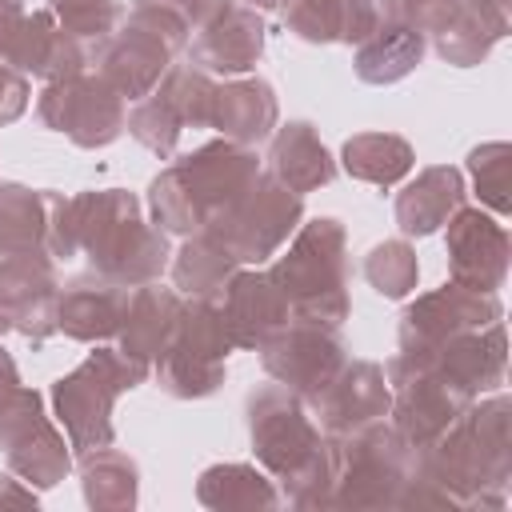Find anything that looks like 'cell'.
I'll use <instances>...</instances> for the list:
<instances>
[{"instance_id":"cell-1","label":"cell","mask_w":512,"mask_h":512,"mask_svg":"<svg viewBox=\"0 0 512 512\" xmlns=\"http://www.w3.org/2000/svg\"><path fill=\"white\" fill-rule=\"evenodd\" d=\"M48 252L56 260L88 256L92 272L116 284H148L172 260L168 232L148 224L136 192L124 188H88L76 196L52 192L48 208Z\"/></svg>"},{"instance_id":"cell-2","label":"cell","mask_w":512,"mask_h":512,"mask_svg":"<svg viewBox=\"0 0 512 512\" xmlns=\"http://www.w3.org/2000/svg\"><path fill=\"white\" fill-rule=\"evenodd\" d=\"M412 472L432 480L456 508H508L512 404L496 388L476 396L432 444L412 452Z\"/></svg>"},{"instance_id":"cell-3","label":"cell","mask_w":512,"mask_h":512,"mask_svg":"<svg viewBox=\"0 0 512 512\" xmlns=\"http://www.w3.org/2000/svg\"><path fill=\"white\" fill-rule=\"evenodd\" d=\"M244 412L256 464L280 480V496L292 508H332L336 452L332 436L308 416V400L272 380L248 392Z\"/></svg>"},{"instance_id":"cell-4","label":"cell","mask_w":512,"mask_h":512,"mask_svg":"<svg viewBox=\"0 0 512 512\" xmlns=\"http://www.w3.org/2000/svg\"><path fill=\"white\" fill-rule=\"evenodd\" d=\"M268 276L288 300L292 320L340 328L352 312L348 300V232L336 216L300 220L292 244L276 252Z\"/></svg>"},{"instance_id":"cell-5","label":"cell","mask_w":512,"mask_h":512,"mask_svg":"<svg viewBox=\"0 0 512 512\" xmlns=\"http://www.w3.org/2000/svg\"><path fill=\"white\" fill-rule=\"evenodd\" d=\"M152 376L148 364L124 356L120 348L96 344L68 376H60L48 392L52 400V416L64 428L68 444L76 456L108 448L116 440V424H112V408L124 392L140 388Z\"/></svg>"},{"instance_id":"cell-6","label":"cell","mask_w":512,"mask_h":512,"mask_svg":"<svg viewBox=\"0 0 512 512\" xmlns=\"http://www.w3.org/2000/svg\"><path fill=\"white\" fill-rule=\"evenodd\" d=\"M332 508H396L412 476V448L388 420L332 436Z\"/></svg>"},{"instance_id":"cell-7","label":"cell","mask_w":512,"mask_h":512,"mask_svg":"<svg viewBox=\"0 0 512 512\" xmlns=\"http://www.w3.org/2000/svg\"><path fill=\"white\" fill-rule=\"evenodd\" d=\"M232 336L216 300H184L168 348L152 360L156 388L172 400H204L224 384Z\"/></svg>"},{"instance_id":"cell-8","label":"cell","mask_w":512,"mask_h":512,"mask_svg":"<svg viewBox=\"0 0 512 512\" xmlns=\"http://www.w3.org/2000/svg\"><path fill=\"white\" fill-rule=\"evenodd\" d=\"M300 220H304V196L280 184L272 172H260L244 196H236L224 212H216L204 224V232L216 236L236 256V264L260 268L288 244Z\"/></svg>"},{"instance_id":"cell-9","label":"cell","mask_w":512,"mask_h":512,"mask_svg":"<svg viewBox=\"0 0 512 512\" xmlns=\"http://www.w3.org/2000/svg\"><path fill=\"white\" fill-rule=\"evenodd\" d=\"M384 376H388V388H392V404H388L392 420L388 424L400 432V440L412 452L432 444L472 404L468 392H460L432 360H420V356L396 352L384 364Z\"/></svg>"},{"instance_id":"cell-10","label":"cell","mask_w":512,"mask_h":512,"mask_svg":"<svg viewBox=\"0 0 512 512\" xmlns=\"http://www.w3.org/2000/svg\"><path fill=\"white\" fill-rule=\"evenodd\" d=\"M36 116L68 136L76 148H108L128 120L124 96L92 68L60 76V80H44L40 96H36Z\"/></svg>"},{"instance_id":"cell-11","label":"cell","mask_w":512,"mask_h":512,"mask_svg":"<svg viewBox=\"0 0 512 512\" xmlns=\"http://www.w3.org/2000/svg\"><path fill=\"white\" fill-rule=\"evenodd\" d=\"M0 64L32 72L40 80H60L92 64L80 36L64 32L52 12H28L24 0H0Z\"/></svg>"},{"instance_id":"cell-12","label":"cell","mask_w":512,"mask_h":512,"mask_svg":"<svg viewBox=\"0 0 512 512\" xmlns=\"http://www.w3.org/2000/svg\"><path fill=\"white\" fill-rule=\"evenodd\" d=\"M492 320H504V304L496 292H476V288L448 280V284L416 296L400 312V352L404 356H432L452 336L484 328Z\"/></svg>"},{"instance_id":"cell-13","label":"cell","mask_w":512,"mask_h":512,"mask_svg":"<svg viewBox=\"0 0 512 512\" xmlns=\"http://www.w3.org/2000/svg\"><path fill=\"white\" fill-rule=\"evenodd\" d=\"M256 352H260L264 372L304 400H312L348 360V344L340 328L316 324V320H288Z\"/></svg>"},{"instance_id":"cell-14","label":"cell","mask_w":512,"mask_h":512,"mask_svg":"<svg viewBox=\"0 0 512 512\" xmlns=\"http://www.w3.org/2000/svg\"><path fill=\"white\" fill-rule=\"evenodd\" d=\"M172 180L180 184V192L188 196L200 228L224 212L236 196L248 192V184L264 172L260 168V156L248 148V144H236V140H208L200 148H192L188 156H180L176 164H168Z\"/></svg>"},{"instance_id":"cell-15","label":"cell","mask_w":512,"mask_h":512,"mask_svg":"<svg viewBox=\"0 0 512 512\" xmlns=\"http://www.w3.org/2000/svg\"><path fill=\"white\" fill-rule=\"evenodd\" d=\"M56 256L48 248L40 252H12L0 256V312L8 316V328L20 332L32 344H44L56 332Z\"/></svg>"},{"instance_id":"cell-16","label":"cell","mask_w":512,"mask_h":512,"mask_svg":"<svg viewBox=\"0 0 512 512\" xmlns=\"http://www.w3.org/2000/svg\"><path fill=\"white\" fill-rule=\"evenodd\" d=\"M448 280L476 288V292H500L508 280V260H512V240L508 228L488 216L484 208L460 204L448 216Z\"/></svg>"},{"instance_id":"cell-17","label":"cell","mask_w":512,"mask_h":512,"mask_svg":"<svg viewBox=\"0 0 512 512\" xmlns=\"http://www.w3.org/2000/svg\"><path fill=\"white\" fill-rule=\"evenodd\" d=\"M388 404H392L388 376L372 360H344L340 372L308 400L324 436H340V432H352L360 424L384 420Z\"/></svg>"},{"instance_id":"cell-18","label":"cell","mask_w":512,"mask_h":512,"mask_svg":"<svg viewBox=\"0 0 512 512\" xmlns=\"http://www.w3.org/2000/svg\"><path fill=\"white\" fill-rule=\"evenodd\" d=\"M264 40H268L264 16L236 0L212 24L192 32L184 52H188V64H196V68H204L212 76H244V72H252L260 64Z\"/></svg>"},{"instance_id":"cell-19","label":"cell","mask_w":512,"mask_h":512,"mask_svg":"<svg viewBox=\"0 0 512 512\" xmlns=\"http://www.w3.org/2000/svg\"><path fill=\"white\" fill-rule=\"evenodd\" d=\"M128 296H132L128 284H116L100 272L76 276L60 288L56 332H64L68 340H80V344H108V340H116V332L124 324Z\"/></svg>"},{"instance_id":"cell-20","label":"cell","mask_w":512,"mask_h":512,"mask_svg":"<svg viewBox=\"0 0 512 512\" xmlns=\"http://www.w3.org/2000/svg\"><path fill=\"white\" fill-rule=\"evenodd\" d=\"M220 312L228 324V336L236 348H260L276 328H284L292 320L284 292L276 288V280L260 268L240 264L232 272V280L220 292Z\"/></svg>"},{"instance_id":"cell-21","label":"cell","mask_w":512,"mask_h":512,"mask_svg":"<svg viewBox=\"0 0 512 512\" xmlns=\"http://www.w3.org/2000/svg\"><path fill=\"white\" fill-rule=\"evenodd\" d=\"M4 460L8 472H16L24 484H32L36 492L56 488L68 472H72V444L68 436L52 424V416L44 412V396L24 412V420L8 432L4 440Z\"/></svg>"},{"instance_id":"cell-22","label":"cell","mask_w":512,"mask_h":512,"mask_svg":"<svg viewBox=\"0 0 512 512\" xmlns=\"http://www.w3.org/2000/svg\"><path fill=\"white\" fill-rule=\"evenodd\" d=\"M420 360H432L460 392H468L472 400L476 396H488L504 384V372H508V340H504V320H492L484 328H472V332H460L452 336L448 344H440L432 356H420Z\"/></svg>"},{"instance_id":"cell-23","label":"cell","mask_w":512,"mask_h":512,"mask_svg":"<svg viewBox=\"0 0 512 512\" xmlns=\"http://www.w3.org/2000/svg\"><path fill=\"white\" fill-rule=\"evenodd\" d=\"M280 120V104L268 80L260 76H236L216 84L212 92V108H208V128H216L224 140L236 144H260L272 136Z\"/></svg>"},{"instance_id":"cell-24","label":"cell","mask_w":512,"mask_h":512,"mask_svg":"<svg viewBox=\"0 0 512 512\" xmlns=\"http://www.w3.org/2000/svg\"><path fill=\"white\" fill-rule=\"evenodd\" d=\"M180 308H184V296L176 288H164L160 280H148V284H136L132 296H128V312H124V324L116 332V348L140 364L152 368V360L168 348L172 332H176V320H180Z\"/></svg>"},{"instance_id":"cell-25","label":"cell","mask_w":512,"mask_h":512,"mask_svg":"<svg viewBox=\"0 0 512 512\" xmlns=\"http://www.w3.org/2000/svg\"><path fill=\"white\" fill-rule=\"evenodd\" d=\"M464 172L452 164H432L424 172H416V180H408L396 192V228L404 236H432L436 228L448 224V216L464 204Z\"/></svg>"},{"instance_id":"cell-26","label":"cell","mask_w":512,"mask_h":512,"mask_svg":"<svg viewBox=\"0 0 512 512\" xmlns=\"http://www.w3.org/2000/svg\"><path fill=\"white\" fill-rule=\"evenodd\" d=\"M268 172L304 196V192H316L336 180V160L308 120H288V124L272 128Z\"/></svg>"},{"instance_id":"cell-27","label":"cell","mask_w":512,"mask_h":512,"mask_svg":"<svg viewBox=\"0 0 512 512\" xmlns=\"http://www.w3.org/2000/svg\"><path fill=\"white\" fill-rule=\"evenodd\" d=\"M508 28H512L508 4H500V0H460L452 20L440 32H432L436 36V56L444 64L472 68L508 36Z\"/></svg>"},{"instance_id":"cell-28","label":"cell","mask_w":512,"mask_h":512,"mask_svg":"<svg viewBox=\"0 0 512 512\" xmlns=\"http://www.w3.org/2000/svg\"><path fill=\"white\" fill-rule=\"evenodd\" d=\"M424 48H428L424 32L384 16V24L364 44H356L352 72H356V80H364L372 88H388L416 72V64L424 60Z\"/></svg>"},{"instance_id":"cell-29","label":"cell","mask_w":512,"mask_h":512,"mask_svg":"<svg viewBox=\"0 0 512 512\" xmlns=\"http://www.w3.org/2000/svg\"><path fill=\"white\" fill-rule=\"evenodd\" d=\"M196 500L212 512H268L280 504V488L264 468L228 460L200 472Z\"/></svg>"},{"instance_id":"cell-30","label":"cell","mask_w":512,"mask_h":512,"mask_svg":"<svg viewBox=\"0 0 512 512\" xmlns=\"http://www.w3.org/2000/svg\"><path fill=\"white\" fill-rule=\"evenodd\" d=\"M236 268H240L236 256L216 236H208L200 228V232L184 236V244L172 252V288L184 300H220V292Z\"/></svg>"},{"instance_id":"cell-31","label":"cell","mask_w":512,"mask_h":512,"mask_svg":"<svg viewBox=\"0 0 512 512\" xmlns=\"http://www.w3.org/2000/svg\"><path fill=\"white\" fill-rule=\"evenodd\" d=\"M84 504L96 512H132L140 500V468L120 448H96L80 456Z\"/></svg>"},{"instance_id":"cell-32","label":"cell","mask_w":512,"mask_h":512,"mask_svg":"<svg viewBox=\"0 0 512 512\" xmlns=\"http://www.w3.org/2000/svg\"><path fill=\"white\" fill-rule=\"evenodd\" d=\"M340 168L352 180H364V184H376V188H392L416 168V152L396 132H356L340 148Z\"/></svg>"},{"instance_id":"cell-33","label":"cell","mask_w":512,"mask_h":512,"mask_svg":"<svg viewBox=\"0 0 512 512\" xmlns=\"http://www.w3.org/2000/svg\"><path fill=\"white\" fill-rule=\"evenodd\" d=\"M48 208L52 188H28L16 180L0 184V256L48 248Z\"/></svg>"},{"instance_id":"cell-34","label":"cell","mask_w":512,"mask_h":512,"mask_svg":"<svg viewBox=\"0 0 512 512\" xmlns=\"http://www.w3.org/2000/svg\"><path fill=\"white\" fill-rule=\"evenodd\" d=\"M212 92H216L212 72H204V68H196V64H172L148 96H152L180 128H204V124H208V108H212Z\"/></svg>"},{"instance_id":"cell-35","label":"cell","mask_w":512,"mask_h":512,"mask_svg":"<svg viewBox=\"0 0 512 512\" xmlns=\"http://www.w3.org/2000/svg\"><path fill=\"white\" fill-rule=\"evenodd\" d=\"M364 280L384 296V300H404L420 284V260L408 240H380L364 256Z\"/></svg>"},{"instance_id":"cell-36","label":"cell","mask_w":512,"mask_h":512,"mask_svg":"<svg viewBox=\"0 0 512 512\" xmlns=\"http://www.w3.org/2000/svg\"><path fill=\"white\" fill-rule=\"evenodd\" d=\"M508 164H512V144L508 140H488V144H476L468 152V172H472L476 196L496 216H504L512 208V196H508Z\"/></svg>"},{"instance_id":"cell-37","label":"cell","mask_w":512,"mask_h":512,"mask_svg":"<svg viewBox=\"0 0 512 512\" xmlns=\"http://www.w3.org/2000/svg\"><path fill=\"white\" fill-rule=\"evenodd\" d=\"M344 0H284L280 20L308 44H336L340 40Z\"/></svg>"},{"instance_id":"cell-38","label":"cell","mask_w":512,"mask_h":512,"mask_svg":"<svg viewBox=\"0 0 512 512\" xmlns=\"http://www.w3.org/2000/svg\"><path fill=\"white\" fill-rule=\"evenodd\" d=\"M56 24L80 40H104L120 24V0H48Z\"/></svg>"},{"instance_id":"cell-39","label":"cell","mask_w":512,"mask_h":512,"mask_svg":"<svg viewBox=\"0 0 512 512\" xmlns=\"http://www.w3.org/2000/svg\"><path fill=\"white\" fill-rule=\"evenodd\" d=\"M456 4L460 0H384V12H388V20H400L424 36H432L452 20Z\"/></svg>"},{"instance_id":"cell-40","label":"cell","mask_w":512,"mask_h":512,"mask_svg":"<svg viewBox=\"0 0 512 512\" xmlns=\"http://www.w3.org/2000/svg\"><path fill=\"white\" fill-rule=\"evenodd\" d=\"M384 0H344L340 16V44H364L384 24Z\"/></svg>"},{"instance_id":"cell-41","label":"cell","mask_w":512,"mask_h":512,"mask_svg":"<svg viewBox=\"0 0 512 512\" xmlns=\"http://www.w3.org/2000/svg\"><path fill=\"white\" fill-rule=\"evenodd\" d=\"M28 100H32V88H28V76L0 64V128L20 120L28 112Z\"/></svg>"},{"instance_id":"cell-42","label":"cell","mask_w":512,"mask_h":512,"mask_svg":"<svg viewBox=\"0 0 512 512\" xmlns=\"http://www.w3.org/2000/svg\"><path fill=\"white\" fill-rule=\"evenodd\" d=\"M40 496L32 484H24L16 472H4L0 476V508H36Z\"/></svg>"},{"instance_id":"cell-43","label":"cell","mask_w":512,"mask_h":512,"mask_svg":"<svg viewBox=\"0 0 512 512\" xmlns=\"http://www.w3.org/2000/svg\"><path fill=\"white\" fill-rule=\"evenodd\" d=\"M20 388H24V384H20L16 360H12V356H8L4 348H0V412H4V408H8L12 400H16V392H20Z\"/></svg>"},{"instance_id":"cell-44","label":"cell","mask_w":512,"mask_h":512,"mask_svg":"<svg viewBox=\"0 0 512 512\" xmlns=\"http://www.w3.org/2000/svg\"><path fill=\"white\" fill-rule=\"evenodd\" d=\"M240 4H248V8H256V12H280V8H284V0H240Z\"/></svg>"},{"instance_id":"cell-45","label":"cell","mask_w":512,"mask_h":512,"mask_svg":"<svg viewBox=\"0 0 512 512\" xmlns=\"http://www.w3.org/2000/svg\"><path fill=\"white\" fill-rule=\"evenodd\" d=\"M500 4H512V0H500Z\"/></svg>"}]
</instances>
